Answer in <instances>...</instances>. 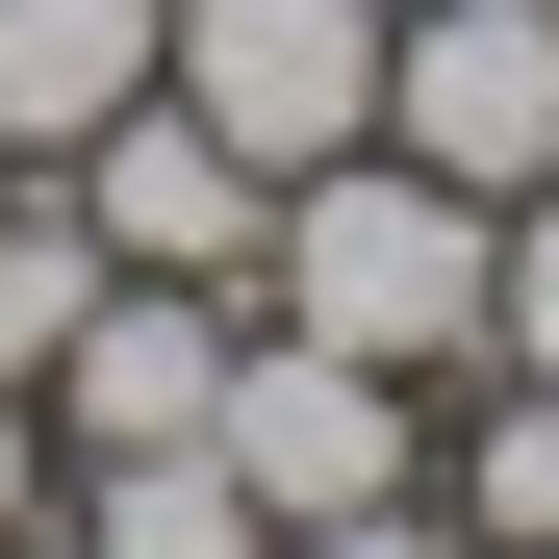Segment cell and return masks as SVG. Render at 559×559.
Here are the masks:
<instances>
[{
    "label": "cell",
    "mask_w": 559,
    "mask_h": 559,
    "mask_svg": "<svg viewBox=\"0 0 559 559\" xmlns=\"http://www.w3.org/2000/svg\"><path fill=\"white\" fill-rule=\"evenodd\" d=\"M254 306L331 331V356H382V382H484V204L407 178V153H331V178H280Z\"/></svg>",
    "instance_id": "obj_1"
},
{
    "label": "cell",
    "mask_w": 559,
    "mask_h": 559,
    "mask_svg": "<svg viewBox=\"0 0 559 559\" xmlns=\"http://www.w3.org/2000/svg\"><path fill=\"white\" fill-rule=\"evenodd\" d=\"M204 457L254 484V534H331V509H407L432 484V382H382V356H331V331H229V407H204Z\"/></svg>",
    "instance_id": "obj_2"
},
{
    "label": "cell",
    "mask_w": 559,
    "mask_h": 559,
    "mask_svg": "<svg viewBox=\"0 0 559 559\" xmlns=\"http://www.w3.org/2000/svg\"><path fill=\"white\" fill-rule=\"evenodd\" d=\"M153 103H204L254 178H331V153H382V0H178Z\"/></svg>",
    "instance_id": "obj_3"
},
{
    "label": "cell",
    "mask_w": 559,
    "mask_h": 559,
    "mask_svg": "<svg viewBox=\"0 0 559 559\" xmlns=\"http://www.w3.org/2000/svg\"><path fill=\"white\" fill-rule=\"evenodd\" d=\"M382 153L457 204H534L559 178V0H407L382 26Z\"/></svg>",
    "instance_id": "obj_4"
},
{
    "label": "cell",
    "mask_w": 559,
    "mask_h": 559,
    "mask_svg": "<svg viewBox=\"0 0 559 559\" xmlns=\"http://www.w3.org/2000/svg\"><path fill=\"white\" fill-rule=\"evenodd\" d=\"M51 204L103 229V280H254V229H280V178L204 128V103H103L51 153Z\"/></svg>",
    "instance_id": "obj_5"
},
{
    "label": "cell",
    "mask_w": 559,
    "mask_h": 559,
    "mask_svg": "<svg viewBox=\"0 0 559 559\" xmlns=\"http://www.w3.org/2000/svg\"><path fill=\"white\" fill-rule=\"evenodd\" d=\"M229 331H254V280H103L76 306V356H51V457H153V432H204L229 407Z\"/></svg>",
    "instance_id": "obj_6"
},
{
    "label": "cell",
    "mask_w": 559,
    "mask_h": 559,
    "mask_svg": "<svg viewBox=\"0 0 559 559\" xmlns=\"http://www.w3.org/2000/svg\"><path fill=\"white\" fill-rule=\"evenodd\" d=\"M153 26H178V0H0V153L51 178L103 103H153Z\"/></svg>",
    "instance_id": "obj_7"
},
{
    "label": "cell",
    "mask_w": 559,
    "mask_h": 559,
    "mask_svg": "<svg viewBox=\"0 0 559 559\" xmlns=\"http://www.w3.org/2000/svg\"><path fill=\"white\" fill-rule=\"evenodd\" d=\"M51 534H76V559H280L254 484H229L204 432H153V457H51Z\"/></svg>",
    "instance_id": "obj_8"
},
{
    "label": "cell",
    "mask_w": 559,
    "mask_h": 559,
    "mask_svg": "<svg viewBox=\"0 0 559 559\" xmlns=\"http://www.w3.org/2000/svg\"><path fill=\"white\" fill-rule=\"evenodd\" d=\"M76 306H103V229H76L51 178H0V407H26L51 356H76Z\"/></svg>",
    "instance_id": "obj_9"
},
{
    "label": "cell",
    "mask_w": 559,
    "mask_h": 559,
    "mask_svg": "<svg viewBox=\"0 0 559 559\" xmlns=\"http://www.w3.org/2000/svg\"><path fill=\"white\" fill-rule=\"evenodd\" d=\"M484 559H559V382H484V432H457V484H432Z\"/></svg>",
    "instance_id": "obj_10"
},
{
    "label": "cell",
    "mask_w": 559,
    "mask_h": 559,
    "mask_svg": "<svg viewBox=\"0 0 559 559\" xmlns=\"http://www.w3.org/2000/svg\"><path fill=\"white\" fill-rule=\"evenodd\" d=\"M484 382H559V178L484 204Z\"/></svg>",
    "instance_id": "obj_11"
},
{
    "label": "cell",
    "mask_w": 559,
    "mask_h": 559,
    "mask_svg": "<svg viewBox=\"0 0 559 559\" xmlns=\"http://www.w3.org/2000/svg\"><path fill=\"white\" fill-rule=\"evenodd\" d=\"M280 559H484V534H457V509L407 484V509H331V534H280Z\"/></svg>",
    "instance_id": "obj_12"
},
{
    "label": "cell",
    "mask_w": 559,
    "mask_h": 559,
    "mask_svg": "<svg viewBox=\"0 0 559 559\" xmlns=\"http://www.w3.org/2000/svg\"><path fill=\"white\" fill-rule=\"evenodd\" d=\"M0 534H51V407H0Z\"/></svg>",
    "instance_id": "obj_13"
},
{
    "label": "cell",
    "mask_w": 559,
    "mask_h": 559,
    "mask_svg": "<svg viewBox=\"0 0 559 559\" xmlns=\"http://www.w3.org/2000/svg\"><path fill=\"white\" fill-rule=\"evenodd\" d=\"M0 559H76V534H0Z\"/></svg>",
    "instance_id": "obj_14"
},
{
    "label": "cell",
    "mask_w": 559,
    "mask_h": 559,
    "mask_svg": "<svg viewBox=\"0 0 559 559\" xmlns=\"http://www.w3.org/2000/svg\"><path fill=\"white\" fill-rule=\"evenodd\" d=\"M382 26H407V0H382Z\"/></svg>",
    "instance_id": "obj_15"
},
{
    "label": "cell",
    "mask_w": 559,
    "mask_h": 559,
    "mask_svg": "<svg viewBox=\"0 0 559 559\" xmlns=\"http://www.w3.org/2000/svg\"><path fill=\"white\" fill-rule=\"evenodd\" d=\"M0 178H26V153H0Z\"/></svg>",
    "instance_id": "obj_16"
}]
</instances>
